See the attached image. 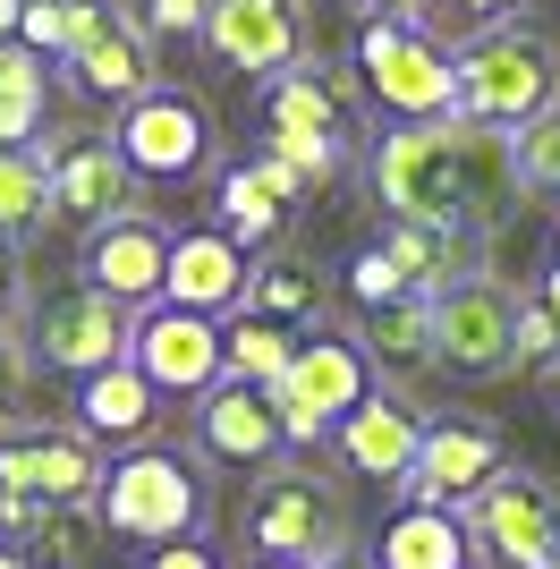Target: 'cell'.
<instances>
[{
  "instance_id": "obj_1",
  "label": "cell",
  "mask_w": 560,
  "mask_h": 569,
  "mask_svg": "<svg viewBox=\"0 0 560 569\" xmlns=\"http://www.w3.org/2000/svg\"><path fill=\"white\" fill-rule=\"evenodd\" d=\"M373 196L391 221H450V230H492L518 204V162L501 128L476 119H399L373 137Z\"/></svg>"
},
{
  "instance_id": "obj_2",
  "label": "cell",
  "mask_w": 560,
  "mask_h": 569,
  "mask_svg": "<svg viewBox=\"0 0 560 569\" xmlns=\"http://www.w3.org/2000/svg\"><path fill=\"white\" fill-rule=\"evenodd\" d=\"M450 69H459V119H476V128L518 137L543 111H560V51L536 26H484V34H467L450 51Z\"/></svg>"
},
{
  "instance_id": "obj_3",
  "label": "cell",
  "mask_w": 560,
  "mask_h": 569,
  "mask_svg": "<svg viewBox=\"0 0 560 569\" xmlns=\"http://www.w3.org/2000/svg\"><path fill=\"white\" fill-rule=\"evenodd\" d=\"M247 545L263 561H306L323 569L349 552V493L323 468H272L247 501Z\"/></svg>"
},
{
  "instance_id": "obj_4",
  "label": "cell",
  "mask_w": 560,
  "mask_h": 569,
  "mask_svg": "<svg viewBox=\"0 0 560 569\" xmlns=\"http://www.w3.org/2000/svg\"><path fill=\"white\" fill-rule=\"evenodd\" d=\"M467 552H484L501 569H560V493L527 468H501L484 493L459 501Z\"/></svg>"
},
{
  "instance_id": "obj_5",
  "label": "cell",
  "mask_w": 560,
  "mask_h": 569,
  "mask_svg": "<svg viewBox=\"0 0 560 569\" xmlns=\"http://www.w3.org/2000/svg\"><path fill=\"white\" fill-rule=\"evenodd\" d=\"M357 69L391 119H459V69L450 51L408 18H373L357 34Z\"/></svg>"
},
{
  "instance_id": "obj_6",
  "label": "cell",
  "mask_w": 560,
  "mask_h": 569,
  "mask_svg": "<svg viewBox=\"0 0 560 569\" xmlns=\"http://www.w3.org/2000/svg\"><path fill=\"white\" fill-rule=\"evenodd\" d=\"M366 391H373V357L357 349V340L323 332V340H298L289 375H280L263 400H272V417H280V442H298V451H306V442H323Z\"/></svg>"
},
{
  "instance_id": "obj_7",
  "label": "cell",
  "mask_w": 560,
  "mask_h": 569,
  "mask_svg": "<svg viewBox=\"0 0 560 569\" xmlns=\"http://www.w3.org/2000/svg\"><path fill=\"white\" fill-rule=\"evenodd\" d=\"M102 527L128 536V545H187L196 519H204V493L196 476L179 468L170 451H128L119 468H102Z\"/></svg>"
},
{
  "instance_id": "obj_8",
  "label": "cell",
  "mask_w": 560,
  "mask_h": 569,
  "mask_svg": "<svg viewBox=\"0 0 560 569\" xmlns=\"http://www.w3.org/2000/svg\"><path fill=\"white\" fill-rule=\"evenodd\" d=\"M518 289L501 272H476V281L442 289L433 298V366L467 382H492V375H518Z\"/></svg>"
},
{
  "instance_id": "obj_9",
  "label": "cell",
  "mask_w": 560,
  "mask_h": 569,
  "mask_svg": "<svg viewBox=\"0 0 560 569\" xmlns=\"http://www.w3.org/2000/svg\"><path fill=\"white\" fill-rule=\"evenodd\" d=\"M111 144H119V162L137 170V179H162V188H170V179H196V170H204L212 128H204V102H196V94L153 86V94L119 102Z\"/></svg>"
},
{
  "instance_id": "obj_10",
  "label": "cell",
  "mask_w": 560,
  "mask_h": 569,
  "mask_svg": "<svg viewBox=\"0 0 560 569\" xmlns=\"http://www.w3.org/2000/svg\"><path fill=\"white\" fill-rule=\"evenodd\" d=\"M128 323H137V315L119 307V298H102L93 281H69L34 307V357L86 382V375H102V366L128 357Z\"/></svg>"
},
{
  "instance_id": "obj_11",
  "label": "cell",
  "mask_w": 560,
  "mask_h": 569,
  "mask_svg": "<svg viewBox=\"0 0 560 569\" xmlns=\"http://www.w3.org/2000/svg\"><path fill=\"white\" fill-rule=\"evenodd\" d=\"M102 493V459L86 433H0V501L26 510H86Z\"/></svg>"
},
{
  "instance_id": "obj_12",
  "label": "cell",
  "mask_w": 560,
  "mask_h": 569,
  "mask_svg": "<svg viewBox=\"0 0 560 569\" xmlns=\"http://www.w3.org/2000/svg\"><path fill=\"white\" fill-rule=\"evenodd\" d=\"M128 366L153 391H212L221 382V323L187 307H144L128 323Z\"/></svg>"
},
{
  "instance_id": "obj_13",
  "label": "cell",
  "mask_w": 560,
  "mask_h": 569,
  "mask_svg": "<svg viewBox=\"0 0 560 569\" xmlns=\"http://www.w3.org/2000/svg\"><path fill=\"white\" fill-rule=\"evenodd\" d=\"M204 43L238 77H280V69H298V51H306V9L298 0H212Z\"/></svg>"
},
{
  "instance_id": "obj_14",
  "label": "cell",
  "mask_w": 560,
  "mask_h": 569,
  "mask_svg": "<svg viewBox=\"0 0 560 569\" xmlns=\"http://www.w3.org/2000/svg\"><path fill=\"white\" fill-rule=\"evenodd\" d=\"M51 162V213L86 221V230H111V221L137 213V170L119 162L111 137H69V144H43Z\"/></svg>"
},
{
  "instance_id": "obj_15",
  "label": "cell",
  "mask_w": 560,
  "mask_h": 569,
  "mask_svg": "<svg viewBox=\"0 0 560 569\" xmlns=\"http://www.w3.org/2000/svg\"><path fill=\"white\" fill-rule=\"evenodd\" d=\"M492 476H501V442L484 426H467V417H442V426H424L417 442V468H408V510H459L467 493H484Z\"/></svg>"
},
{
  "instance_id": "obj_16",
  "label": "cell",
  "mask_w": 560,
  "mask_h": 569,
  "mask_svg": "<svg viewBox=\"0 0 560 569\" xmlns=\"http://www.w3.org/2000/svg\"><path fill=\"white\" fill-rule=\"evenodd\" d=\"M162 272H170V230L153 213H128V221L86 238V281L102 289V298H119L128 315L162 307Z\"/></svg>"
},
{
  "instance_id": "obj_17",
  "label": "cell",
  "mask_w": 560,
  "mask_h": 569,
  "mask_svg": "<svg viewBox=\"0 0 560 569\" xmlns=\"http://www.w3.org/2000/svg\"><path fill=\"white\" fill-rule=\"evenodd\" d=\"M247 298V247L230 230H179L170 238V272H162V307H187V315H221Z\"/></svg>"
},
{
  "instance_id": "obj_18",
  "label": "cell",
  "mask_w": 560,
  "mask_h": 569,
  "mask_svg": "<svg viewBox=\"0 0 560 569\" xmlns=\"http://www.w3.org/2000/svg\"><path fill=\"white\" fill-rule=\"evenodd\" d=\"M69 77H77V94H102V102L153 94L162 77H153V34H144V18H128V9L111 0V18L69 51Z\"/></svg>"
},
{
  "instance_id": "obj_19",
  "label": "cell",
  "mask_w": 560,
  "mask_h": 569,
  "mask_svg": "<svg viewBox=\"0 0 560 569\" xmlns=\"http://www.w3.org/2000/svg\"><path fill=\"white\" fill-rule=\"evenodd\" d=\"M196 433H204V451L221 459V468H272V459H280V417H272V400H263L256 382H230V375L204 391Z\"/></svg>"
},
{
  "instance_id": "obj_20",
  "label": "cell",
  "mask_w": 560,
  "mask_h": 569,
  "mask_svg": "<svg viewBox=\"0 0 560 569\" xmlns=\"http://www.w3.org/2000/svg\"><path fill=\"white\" fill-rule=\"evenodd\" d=\"M417 408L391 400V391H366V400L340 417V459H349L357 476H373V485H408V468H417Z\"/></svg>"
},
{
  "instance_id": "obj_21",
  "label": "cell",
  "mask_w": 560,
  "mask_h": 569,
  "mask_svg": "<svg viewBox=\"0 0 560 569\" xmlns=\"http://www.w3.org/2000/svg\"><path fill=\"white\" fill-rule=\"evenodd\" d=\"M382 247L408 272V289H424V298H442V289L484 272V230H450V221H391Z\"/></svg>"
},
{
  "instance_id": "obj_22",
  "label": "cell",
  "mask_w": 560,
  "mask_h": 569,
  "mask_svg": "<svg viewBox=\"0 0 560 569\" xmlns=\"http://www.w3.org/2000/svg\"><path fill=\"white\" fill-rule=\"evenodd\" d=\"M263 128L272 144H306V137H331L349 128V77H314V69H280L263 86Z\"/></svg>"
},
{
  "instance_id": "obj_23",
  "label": "cell",
  "mask_w": 560,
  "mask_h": 569,
  "mask_svg": "<svg viewBox=\"0 0 560 569\" xmlns=\"http://www.w3.org/2000/svg\"><path fill=\"white\" fill-rule=\"evenodd\" d=\"M153 400H162V391H153V382H144L137 366L119 357V366H102V375L77 382V426H86V442H93V433H119V442H137V433L153 426Z\"/></svg>"
},
{
  "instance_id": "obj_24",
  "label": "cell",
  "mask_w": 560,
  "mask_h": 569,
  "mask_svg": "<svg viewBox=\"0 0 560 569\" xmlns=\"http://www.w3.org/2000/svg\"><path fill=\"white\" fill-rule=\"evenodd\" d=\"M373 569H467V527L459 510H399L373 545Z\"/></svg>"
},
{
  "instance_id": "obj_25",
  "label": "cell",
  "mask_w": 560,
  "mask_h": 569,
  "mask_svg": "<svg viewBox=\"0 0 560 569\" xmlns=\"http://www.w3.org/2000/svg\"><path fill=\"white\" fill-rule=\"evenodd\" d=\"M357 349L382 357V366H424L433 357V298L408 289L391 307H357Z\"/></svg>"
},
{
  "instance_id": "obj_26",
  "label": "cell",
  "mask_w": 560,
  "mask_h": 569,
  "mask_svg": "<svg viewBox=\"0 0 560 569\" xmlns=\"http://www.w3.org/2000/svg\"><path fill=\"white\" fill-rule=\"evenodd\" d=\"M43 221H51V162H43V144H0V247H26Z\"/></svg>"
},
{
  "instance_id": "obj_27",
  "label": "cell",
  "mask_w": 560,
  "mask_h": 569,
  "mask_svg": "<svg viewBox=\"0 0 560 569\" xmlns=\"http://www.w3.org/2000/svg\"><path fill=\"white\" fill-rule=\"evenodd\" d=\"M238 307L280 323V332H289V323H314V315H323V272L306 256H272L263 272H247V298H238Z\"/></svg>"
},
{
  "instance_id": "obj_28",
  "label": "cell",
  "mask_w": 560,
  "mask_h": 569,
  "mask_svg": "<svg viewBox=\"0 0 560 569\" xmlns=\"http://www.w3.org/2000/svg\"><path fill=\"white\" fill-rule=\"evenodd\" d=\"M51 111V77L26 43H0V144H34Z\"/></svg>"
},
{
  "instance_id": "obj_29",
  "label": "cell",
  "mask_w": 560,
  "mask_h": 569,
  "mask_svg": "<svg viewBox=\"0 0 560 569\" xmlns=\"http://www.w3.org/2000/svg\"><path fill=\"white\" fill-rule=\"evenodd\" d=\"M289 357H298V340L280 332V323H263V315H238L230 332H221V375H230V382L272 391V382L289 375Z\"/></svg>"
},
{
  "instance_id": "obj_30",
  "label": "cell",
  "mask_w": 560,
  "mask_h": 569,
  "mask_svg": "<svg viewBox=\"0 0 560 569\" xmlns=\"http://www.w3.org/2000/svg\"><path fill=\"white\" fill-rule=\"evenodd\" d=\"M280 221H289V204L272 196V179H263L256 162L221 170V230H230L238 247H256V238H272Z\"/></svg>"
},
{
  "instance_id": "obj_31",
  "label": "cell",
  "mask_w": 560,
  "mask_h": 569,
  "mask_svg": "<svg viewBox=\"0 0 560 569\" xmlns=\"http://www.w3.org/2000/svg\"><path fill=\"white\" fill-rule=\"evenodd\" d=\"M510 162H518V196L560 204V111H543L536 128H518V137H510Z\"/></svg>"
},
{
  "instance_id": "obj_32",
  "label": "cell",
  "mask_w": 560,
  "mask_h": 569,
  "mask_svg": "<svg viewBox=\"0 0 560 569\" xmlns=\"http://www.w3.org/2000/svg\"><path fill=\"white\" fill-rule=\"evenodd\" d=\"M86 545H93V527H86V510H43V527H34V545H26V561H86Z\"/></svg>"
},
{
  "instance_id": "obj_33",
  "label": "cell",
  "mask_w": 560,
  "mask_h": 569,
  "mask_svg": "<svg viewBox=\"0 0 560 569\" xmlns=\"http://www.w3.org/2000/svg\"><path fill=\"white\" fill-rule=\"evenodd\" d=\"M349 289H357V307H391V298H408V272L391 263V247H366L349 263Z\"/></svg>"
},
{
  "instance_id": "obj_34",
  "label": "cell",
  "mask_w": 560,
  "mask_h": 569,
  "mask_svg": "<svg viewBox=\"0 0 560 569\" xmlns=\"http://www.w3.org/2000/svg\"><path fill=\"white\" fill-rule=\"evenodd\" d=\"M518 366H536V357H560V323L543 315V298H518V340H510Z\"/></svg>"
},
{
  "instance_id": "obj_35",
  "label": "cell",
  "mask_w": 560,
  "mask_h": 569,
  "mask_svg": "<svg viewBox=\"0 0 560 569\" xmlns=\"http://www.w3.org/2000/svg\"><path fill=\"white\" fill-rule=\"evenodd\" d=\"M212 0H144V34H204Z\"/></svg>"
},
{
  "instance_id": "obj_36",
  "label": "cell",
  "mask_w": 560,
  "mask_h": 569,
  "mask_svg": "<svg viewBox=\"0 0 560 569\" xmlns=\"http://www.w3.org/2000/svg\"><path fill=\"white\" fill-rule=\"evenodd\" d=\"M144 569H221V552H204V545H153V561Z\"/></svg>"
},
{
  "instance_id": "obj_37",
  "label": "cell",
  "mask_w": 560,
  "mask_h": 569,
  "mask_svg": "<svg viewBox=\"0 0 560 569\" xmlns=\"http://www.w3.org/2000/svg\"><path fill=\"white\" fill-rule=\"evenodd\" d=\"M9 400H18V349H9V332H0V417H9Z\"/></svg>"
},
{
  "instance_id": "obj_38",
  "label": "cell",
  "mask_w": 560,
  "mask_h": 569,
  "mask_svg": "<svg viewBox=\"0 0 560 569\" xmlns=\"http://www.w3.org/2000/svg\"><path fill=\"white\" fill-rule=\"evenodd\" d=\"M543 315L560 323V238H552V256H543Z\"/></svg>"
},
{
  "instance_id": "obj_39",
  "label": "cell",
  "mask_w": 560,
  "mask_h": 569,
  "mask_svg": "<svg viewBox=\"0 0 560 569\" xmlns=\"http://www.w3.org/2000/svg\"><path fill=\"white\" fill-rule=\"evenodd\" d=\"M450 9H467V18H501V9H518V0H450Z\"/></svg>"
},
{
  "instance_id": "obj_40",
  "label": "cell",
  "mask_w": 560,
  "mask_h": 569,
  "mask_svg": "<svg viewBox=\"0 0 560 569\" xmlns=\"http://www.w3.org/2000/svg\"><path fill=\"white\" fill-rule=\"evenodd\" d=\"M18 9L26 0H0V43H18Z\"/></svg>"
},
{
  "instance_id": "obj_41",
  "label": "cell",
  "mask_w": 560,
  "mask_h": 569,
  "mask_svg": "<svg viewBox=\"0 0 560 569\" xmlns=\"http://www.w3.org/2000/svg\"><path fill=\"white\" fill-rule=\"evenodd\" d=\"M391 18H408V26H424V0H382Z\"/></svg>"
},
{
  "instance_id": "obj_42",
  "label": "cell",
  "mask_w": 560,
  "mask_h": 569,
  "mask_svg": "<svg viewBox=\"0 0 560 569\" xmlns=\"http://www.w3.org/2000/svg\"><path fill=\"white\" fill-rule=\"evenodd\" d=\"M0 569H43V561H26V552H9V545H0Z\"/></svg>"
},
{
  "instance_id": "obj_43",
  "label": "cell",
  "mask_w": 560,
  "mask_h": 569,
  "mask_svg": "<svg viewBox=\"0 0 560 569\" xmlns=\"http://www.w3.org/2000/svg\"><path fill=\"white\" fill-rule=\"evenodd\" d=\"M0 315H9V247H0Z\"/></svg>"
},
{
  "instance_id": "obj_44",
  "label": "cell",
  "mask_w": 560,
  "mask_h": 569,
  "mask_svg": "<svg viewBox=\"0 0 560 569\" xmlns=\"http://www.w3.org/2000/svg\"><path fill=\"white\" fill-rule=\"evenodd\" d=\"M323 569H373V561H349V552H340V561H323Z\"/></svg>"
},
{
  "instance_id": "obj_45",
  "label": "cell",
  "mask_w": 560,
  "mask_h": 569,
  "mask_svg": "<svg viewBox=\"0 0 560 569\" xmlns=\"http://www.w3.org/2000/svg\"><path fill=\"white\" fill-rule=\"evenodd\" d=\"M256 569H306V561H256Z\"/></svg>"
},
{
  "instance_id": "obj_46",
  "label": "cell",
  "mask_w": 560,
  "mask_h": 569,
  "mask_svg": "<svg viewBox=\"0 0 560 569\" xmlns=\"http://www.w3.org/2000/svg\"><path fill=\"white\" fill-rule=\"evenodd\" d=\"M552 400H560V357H552Z\"/></svg>"
}]
</instances>
